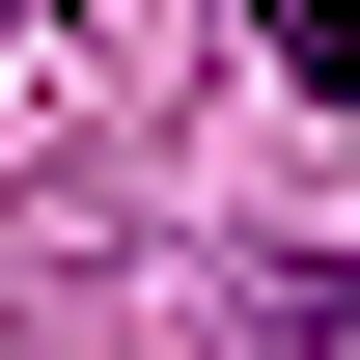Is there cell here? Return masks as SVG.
Instances as JSON below:
<instances>
[{"mask_svg":"<svg viewBox=\"0 0 360 360\" xmlns=\"http://www.w3.org/2000/svg\"><path fill=\"white\" fill-rule=\"evenodd\" d=\"M277 360H360V250H305V277H277Z\"/></svg>","mask_w":360,"mask_h":360,"instance_id":"cell-1","label":"cell"}]
</instances>
